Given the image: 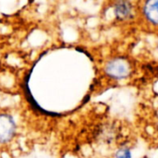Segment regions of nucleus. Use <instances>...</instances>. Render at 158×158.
<instances>
[{"instance_id": "1", "label": "nucleus", "mask_w": 158, "mask_h": 158, "mask_svg": "<svg viewBox=\"0 0 158 158\" xmlns=\"http://www.w3.org/2000/svg\"><path fill=\"white\" fill-rule=\"evenodd\" d=\"M130 64L121 58L110 60L106 66V73L115 79H122L130 74Z\"/></svg>"}, {"instance_id": "2", "label": "nucleus", "mask_w": 158, "mask_h": 158, "mask_svg": "<svg viewBox=\"0 0 158 158\" xmlns=\"http://www.w3.org/2000/svg\"><path fill=\"white\" fill-rule=\"evenodd\" d=\"M16 131V124L12 117L6 114H0V143H6L11 140Z\"/></svg>"}, {"instance_id": "3", "label": "nucleus", "mask_w": 158, "mask_h": 158, "mask_svg": "<svg viewBox=\"0 0 158 158\" xmlns=\"http://www.w3.org/2000/svg\"><path fill=\"white\" fill-rule=\"evenodd\" d=\"M115 14L116 17L121 20L128 19L132 17V6L130 2L120 1L115 5Z\"/></svg>"}, {"instance_id": "4", "label": "nucleus", "mask_w": 158, "mask_h": 158, "mask_svg": "<svg viewBox=\"0 0 158 158\" xmlns=\"http://www.w3.org/2000/svg\"><path fill=\"white\" fill-rule=\"evenodd\" d=\"M143 11L150 21L158 24V0L146 2L143 6Z\"/></svg>"}, {"instance_id": "5", "label": "nucleus", "mask_w": 158, "mask_h": 158, "mask_svg": "<svg viewBox=\"0 0 158 158\" xmlns=\"http://www.w3.org/2000/svg\"><path fill=\"white\" fill-rule=\"evenodd\" d=\"M117 158H131V155L129 149L127 148H122L117 153Z\"/></svg>"}]
</instances>
